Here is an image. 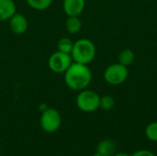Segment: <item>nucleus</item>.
Returning a JSON list of instances; mask_svg holds the SVG:
<instances>
[{
	"instance_id": "4",
	"label": "nucleus",
	"mask_w": 157,
	"mask_h": 156,
	"mask_svg": "<svg viewBox=\"0 0 157 156\" xmlns=\"http://www.w3.org/2000/svg\"><path fill=\"white\" fill-rule=\"evenodd\" d=\"M40 125L43 131L47 133L56 132L62 125V117L60 112L53 108H47L41 111Z\"/></svg>"
},
{
	"instance_id": "1",
	"label": "nucleus",
	"mask_w": 157,
	"mask_h": 156,
	"mask_svg": "<svg viewBox=\"0 0 157 156\" xmlns=\"http://www.w3.org/2000/svg\"><path fill=\"white\" fill-rule=\"evenodd\" d=\"M92 72L87 64L73 62L64 72L63 78L66 86L73 91H81L90 85L92 81Z\"/></svg>"
},
{
	"instance_id": "3",
	"label": "nucleus",
	"mask_w": 157,
	"mask_h": 156,
	"mask_svg": "<svg viewBox=\"0 0 157 156\" xmlns=\"http://www.w3.org/2000/svg\"><path fill=\"white\" fill-rule=\"evenodd\" d=\"M99 95L97 92L86 88L79 91L75 99L77 108L86 113H91L98 110L99 108Z\"/></svg>"
},
{
	"instance_id": "7",
	"label": "nucleus",
	"mask_w": 157,
	"mask_h": 156,
	"mask_svg": "<svg viewBox=\"0 0 157 156\" xmlns=\"http://www.w3.org/2000/svg\"><path fill=\"white\" fill-rule=\"evenodd\" d=\"M9 29L17 35L24 34L29 28V21L25 15L16 12L9 19Z\"/></svg>"
},
{
	"instance_id": "14",
	"label": "nucleus",
	"mask_w": 157,
	"mask_h": 156,
	"mask_svg": "<svg viewBox=\"0 0 157 156\" xmlns=\"http://www.w3.org/2000/svg\"><path fill=\"white\" fill-rule=\"evenodd\" d=\"M73 47H74V41L71 39L66 38V37L61 38L57 42V51L64 52V53L71 54Z\"/></svg>"
},
{
	"instance_id": "10",
	"label": "nucleus",
	"mask_w": 157,
	"mask_h": 156,
	"mask_svg": "<svg viewBox=\"0 0 157 156\" xmlns=\"http://www.w3.org/2000/svg\"><path fill=\"white\" fill-rule=\"evenodd\" d=\"M117 153L116 143L109 139L103 140L97 146V154L102 156H113Z\"/></svg>"
},
{
	"instance_id": "11",
	"label": "nucleus",
	"mask_w": 157,
	"mask_h": 156,
	"mask_svg": "<svg viewBox=\"0 0 157 156\" xmlns=\"http://www.w3.org/2000/svg\"><path fill=\"white\" fill-rule=\"evenodd\" d=\"M65 29L70 34H76L82 29V20L79 16L68 17L65 21Z\"/></svg>"
},
{
	"instance_id": "13",
	"label": "nucleus",
	"mask_w": 157,
	"mask_h": 156,
	"mask_svg": "<svg viewBox=\"0 0 157 156\" xmlns=\"http://www.w3.org/2000/svg\"><path fill=\"white\" fill-rule=\"evenodd\" d=\"M26 2L28 6H30L32 9L43 11L48 9L52 6L53 0H26Z\"/></svg>"
},
{
	"instance_id": "15",
	"label": "nucleus",
	"mask_w": 157,
	"mask_h": 156,
	"mask_svg": "<svg viewBox=\"0 0 157 156\" xmlns=\"http://www.w3.org/2000/svg\"><path fill=\"white\" fill-rule=\"evenodd\" d=\"M115 106V99L112 96L109 95H105L103 97H100V101H99V108L109 111L111 110Z\"/></svg>"
},
{
	"instance_id": "16",
	"label": "nucleus",
	"mask_w": 157,
	"mask_h": 156,
	"mask_svg": "<svg viewBox=\"0 0 157 156\" xmlns=\"http://www.w3.org/2000/svg\"><path fill=\"white\" fill-rule=\"evenodd\" d=\"M145 136L149 141L157 143V121H153L146 126Z\"/></svg>"
},
{
	"instance_id": "5",
	"label": "nucleus",
	"mask_w": 157,
	"mask_h": 156,
	"mask_svg": "<svg viewBox=\"0 0 157 156\" xmlns=\"http://www.w3.org/2000/svg\"><path fill=\"white\" fill-rule=\"evenodd\" d=\"M129 76V70L127 66L120 63L109 65L103 74L104 80L111 86H120L123 84Z\"/></svg>"
},
{
	"instance_id": "8",
	"label": "nucleus",
	"mask_w": 157,
	"mask_h": 156,
	"mask_svg": "<svg viewBox=\"0 0 157 156\" xmlns=\"http://www.w3.org/2000/svg\"><path fill=\"white\" fill-rule=\"evenodd\" d=\"M86 6V0H63V9L68 17L80 16Z\"/></svg>"
},
{
	"instance_id": "18",
	"label": "nucleus",
	"mask_w": 157,
	"mask_h": 156,
	"mask_svg": "<svg viewBox=\"0 0 157 156\" xmlns=\"http://www.w3.org/2000/svg\"><path fill=\"white\" fill-rule=\"evenodd\" d=\"M113 156H131L126 153H116Z\"/></svg>"
},
{
	"instance_id": "2",
	"label": "nucleus",
	"mask_w": 157,
	"mask_h": 156,
	"mask_svg": "<svg viewBox=\"0 0 157 156\" xmlns=\"http://www.w3.org/2000/svg\"><path fill=\"white\" fill-rule=\"evenodd\" d=\"M96 46L92 40L86 38H82L74 42V47L71 52V57L74 62L89 64L96 57Z\"/></svg>"
},
{
	"instance_id": "17",
	"label": "nucleus",
	"mask_w": 157,
	"mask_h": 156,
	"mask_svg": "<svg viewBox=\"0 0 157 156\" xmlns=\"http://www.w3.org/2000/svg\"><path fill=\"white\" fill-rule=\"evenodd\" d=\"M131 156H156L152 151L146 150V149H142L134 152Z\"/></svg>"
},
{
	"instance_id": "9",
	"label": "nucleus",
	"mask_w": 157,
	"mask_h": 156,
	"mask_svg": "<svg viewBox=\"0 0 157 156\" xmlns=\"http://www.w3.org/2000/svg\"><path fill=\"white\" fill-rule=\"evenodd\" d=\"M17 12L14 0H0V21L8 20Z\"/></svg>"
},
{
	"instance_id": "19",
	"label": "nucleus",
	"mask_w": 157,
	"mask_h": 156,
	"mask_svg": "<svg viewBox=\"0 0 157 156\" xmlns=\"http://www.w3.org/2000/svg\"><path fill=\"white\" fill-rule=\"evenodd\" d=\"M92 156H102V155H100V154H97V153H96L94 155H92Z\"/></svg>"
},
{
	"instance_id": "12",
	"label": "nucleus",
	"mask_w": 157,
	"mask_h": 156,
	"mask_svg": "<svg viewBox=\"0 0 157 156\" xmlns=\"http://www.w3.org/2000/svg\"><path fill=\"white\" fill-rule=\"evenodd\" d=\"M134 60H135V53L132 49H129V48L122 50L119 53V56H118L119 63L127 67L132 64Z\"/></svg>"
},
{
	"instance_id": "6",
	"label": "nucleus",
	"mask_w": 157,
	"mask_h": 156,
	"mask_svg": "<svg viewBox=\"0 0 157 156\" xmlns=\"http://www.w3.org/2000/svg\"><path fill=\"white\" fill-rule=\"evenodd\" d=\"M73 62L71 54L56 51L50 55L48 59V67L55 74H64Z\"/></svg>"
}]
</instances>
